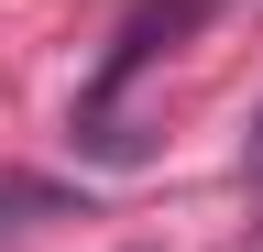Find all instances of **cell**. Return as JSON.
Returning a JSON list of instances; mask_svg holds the SVG:
<instances>
[{"label":"cell","mask_w":263,"mask_h":252,"mask_svg":"<svg viewBox=\"0 0 263 252\" xmlns=\"http://www.w3.org/2000/svg\"><path fill=\"white\" fill-rule=\"evenodd\" d=\"M209 11H219V0H132V11H121V33H110V55H99V77H88V99H77V110H110L121 88L143 77V66H154L164 44H186V33H197V22H209Z\"/></svg>","instance_id":"cell-1"}]
</instances>
